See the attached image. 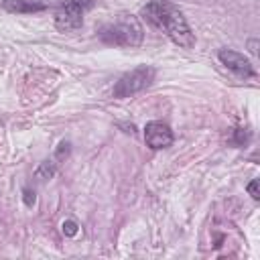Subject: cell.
Returning a JSON list of instances; mask_svg holds the SVG:
<instances>
[{
	"instance_id": "cell-12",
	"label": "cell",
	"mask_w": 260,
	"mask_h": 260,
	"mask_svg": "<svg viewBox=\"0 0 260 260\" xmlns=\"http://www.w3.org/2000/svg\"><path fill=\"white\" fill-rule=\"evenodd\" d=\"M22 201H24L26 207H32V205L37 203V195H35V191H32L30 187H24V189H22Z\"/></svg>"
},
{
	"instance_id": "cell-8",
	"label": "cell",
	"mask_w": 260,
	"mask_h": 260,
	"mask_svg": "<svg viewBox=\"0 0 260 260\" xmlns=\"http://www.w3.org/2000/svg\"><path fill=\"white\" fill-rule=\"evenodd\" d=\"M55 171H57V162H55L53 158H47V160H43V162L39 165V169L35 171V177H37L39 181H47V179H53Z\"/></svg>"
},
{
	"instance_id": "cell-10",
	"label": "cell",
	"mask_w": 260,
	"mask_h": 260,
	"mask_svg": "<svg viewBox=\"0 0 260 260\" xmlns=\"http://www.w3.org/2000/svg\"><path fill=\"white\" fill-rule=\"evenodd\" d=\"M69 152H71V144H69L67 140H61L59 146H57V150H55V160H63V158H67Z\"/></svg>"
},
{
	"instance_id": "cell-4",
	"label": "cell",
	"mask_w": 260,
	"mask_h": 260,
	"mask_svg": "<svg viewBox=\"0 0 260 260\" xmlns=\"http://www.w3.org/2000/svg\"><path fill=\"white\" fill-rule=\"evenodd\" d=\"M91 6V0H69L55 14V26L63 32L77 30L83 24V12Z\"/></svg>"
},
{
	"instance_id": "cell-14",
	"label": "cell",
	"mask_w": 260,
	"mask_h": 260,
	"mask_svg": "<svg viewBox=\"0 0 260 260\" xmlns=\"http://www.w3.org/2000/svg\"><path fill=\"white\" fill-rule=\"evenodd\" d=\"M248 47H250V53H252V55L258 53V49H256V47H258V41H256V39H252V41L248 43Z\"/></svg>"
},
{
	"instance_id": "cell-1",
	"label": "cell",
	"mask_w": 260,
	"mask_h": 260,
	"mask_svg": "<svg viewBox=\"0 0 260 260\" xmlns=\"http://www.w3.org/2000/svg\"><path fill=\"white\" fill-rule=\"evenodd\" d=\"M140 16L146 18L150 24L162 28L167 32V37L179 45V47H185V49H191L195 45V37L187 24V18L185 14L171 2L167 0H154V2H148L142 10H140Z\"/></svg>"
},
{
	"instance_id": "cell-5",
	"label": "cell",
	"mask_w": 260,
	"mask_h": 260,
	"mask_svg": "<svg viewBox=\"0 0 260 260\" xmlns=\"http://www.w3.org/2000/svg\"><path fill=\"white\" fill-rule=\"evenodd\" d=\"M175 136H173V130L165 124V122H158V120H152L144 126V142L146 146H150L152 150H160V148H169L173 144Z\"/></svg>"
},
{
	"instance_id": "cell-11",
	"label": "cell",
	"mask_w": 260,
	"mask_h": 260,
	"mask_svg": "<svg viewBox=\"0 0 260 260\" xmlns=\"http://www.w3.org/2000/svg\"><path fill=\"white\" fill-rule=\"evenodd\" d=\"M248 140H250V132H248V130H242V128H238V130L234 132V142H236L238 146H244Z\"/></svg>"
},
{
	"instance_id": "cell-13",
	"label": "cell",
	"mask_w": 260,
	"mask_h": 260,
	"mask_svg": "<svg viewBox=\"0 0 260 260\" xmlns=\"http://www.w3.org/2000/svg\"><path fill=\"white\" fill-rule=\"evenodd\" d=\"M246 189H248V193L252 195V199H258V197H260V193H258V181H256V179H254V181H250Z\"/></svg>"
},
{
	"instance_id": "cell-7",
	"label": "cell",
	"mask_w": 260,
	"mask_h": 260,
	"mask_svg": "<svg viewBox=\"0 0 260 260\" xmlns=\"http://www.w3.org/2000/svg\"><path fill=\"white\" fill-rule=\"evenodd\" d=\"M2 8L8 12L26 14V12H41L47 8V4L35 2V0H2Z\"/></svg>"
},
{
	"instance_id": "cell-6",
	"label": "cell",
	"mask_w": 260,
	"mask_h": 260,
	"mask_svg": "<svg viewBox=\"0 0 260 260\" xmlns=\"http://www.w3.org/2000/svg\"><path fill=\"white\" fill-rule=\"evenodd\" d=\"M217 59L230 71H234L236 75H240V77H254V67H252V63L242 53H238L234 49H219Z\"/></svg>"
},
{
	"instance_id": "cell-3",
	"label": "cell",
	"mask_w": 260,
	"mask_h": 260,
	"mask_svg": "<svg viewBox=\"0 0 260 260\" xmlns=\"http://www.w3.org/2000/svg\"><path fill=\"white\" fill-rule=\"evenodd\" d=\"M152 79H154V69L150 65H138L136 69L124 73L116 81L112 93H114V98H130L134 93L144 91L152 83Z\"/></svg>"
},
{
	"instance_id": "cell-9",
	"label": "cell",
	"mask_w": 260,
	"mask_h": 260,
	"mask_svg": "<svg viewBox=\"0 0 260 260\" xmlns=\"http://www.w3.org/2000/svg\"><path fill=\"white\" fill-rule=\"evenodd\" d=\"M61 232H63L67 238H73V236H77V232H79V223H77L75 219H65V221L61 223Z\"/></svg>"
},
{
	"instance_id": "cell-2",
	"label": "cell",
	"mask_w": 260,
	"mask_h": 260,
	"mask_svg": "<svg viewBox=\"0 0 260 260\" xmlns=\"http://www.w3.org/2000/svg\"><path fill=\"white\" fill-rule=\"evenodd\" d=\"M142 24L128 14H122L118 20L108 22L98 30L100 41L114 47H138L142 43Z\"/></svg>"
}]
</instances>
